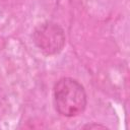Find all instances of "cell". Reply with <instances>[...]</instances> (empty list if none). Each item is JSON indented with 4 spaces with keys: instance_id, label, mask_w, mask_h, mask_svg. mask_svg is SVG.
I'll list each match as a JSON object with an SVG mask.
<instances>
[{
    "instance_id": "7a4b0ae2",
    "label": "cell",
    "mask_w": 130,
    "mask_h": 130,
    "mask_svg": "<svg viewBox=\"0 0 130 130\" xmlns=\"http://www.w3.org/2000/svg\"><path fill=\"white\" fill-rule=\"evenodd\" d=\"M32 39L36 46L46 55L59 53L65 45L63 28L53 21H46L37 26Z\"/></svg>"
},
{
    "instance_id": "3957f363",
    "label": "cell",
    "mask_w": 130,
    "mask_h": 130,
    "mask_svg": "<svg viewBox=\"0 0 130 130\" xmlns=\"http://www.w3.org/2000/svg\"><path fill=\"white\" fill-rule=\"evenodd\" d=\"M83 128H88V129H91V128H102V129H105L106 127L105 126H101V125H86Z\"/></svg>"
},
{
    "instance_id": "6da1fadb",
    "label": "cell",
    "mask_w": 130,
    "mask_h": 130,
    "mask_svg": "<svg viewBox=\"0 0 130 130\" xmlns=\"http://www.w3.org/2000/svg\"><path fill=\"white\" fill-rule=\"evenodd\" d=\"M53 100L56 111L64 117L78 116L87 103L84 87L71 77H63L55 83Z\"/></svg>"
}]
</instances>
